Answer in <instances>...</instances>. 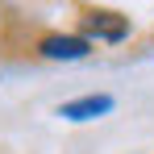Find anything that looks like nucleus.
<instances>
[{"label":"nucleus","mask_w":154,"mask_h":154,"mask_svg":"<svg viewBox=\"0 0 154 154\" xmlns=\"http://www.w3.org/2000/svg\"><path fill=\"white\" fill-rule=\"evenodd\" d=\"M88 33H96V38H108V42H121L129 33V21L121 13H108V8H96V13H88Z\"/></svg>","instance_id":"obj_1"},{"label":"nucleus","mask_w":154,"mask_h":154,"mask_svg":"<svg viewBox=\"0 0 154 154\" xmlns=\"http://www.w3.org/2000/svg\"><path fill=\"white\" fill-rule=\"evenodd\" d=\"M42 54L46 58H83L88 54V42L83 38H46L42 42Z\"/></svg>","instance_id":"obj_2"},{"label":"nucleus","mask_w":154,"mask_h":154,"mask_svg":"<svg viewBox=\"0 0 154 154\" xmlns=\"http://www.w3.org/2000/svg\"><path fill=\"white\" fill-rule=\"evenodd\" d=\"M108 108H112V100H108V96H88V100L63 104V117H75V121H83V117H96V112H108Z\"/></svg>","instance_id":"obj_3"}]
</instances>
